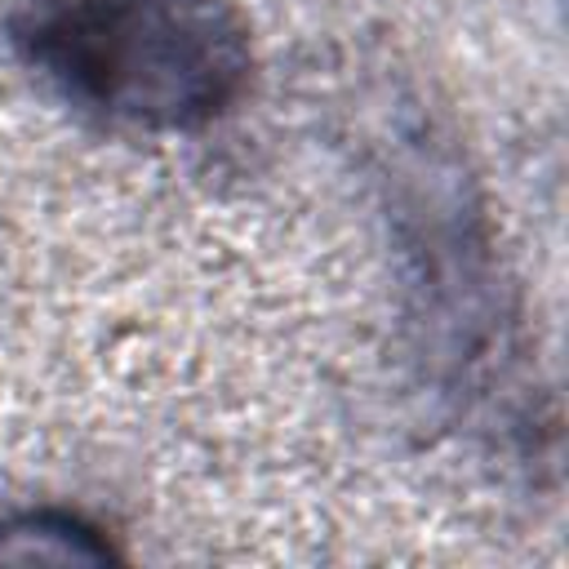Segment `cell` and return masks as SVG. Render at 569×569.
<instances>
[{
    "label": "cell",
    "instance_id": "cell-1",
    "mask_svg": "<svg viewBox=\"0 0 569 569\" xmlns=\"http://www.w3.org/2000/svg\"><path fill=\"white\" fill-rule=\"evenodd\" d=\"M22 40L71 98L156 129L213 120L249 71L244 27L222 0H67Z\"/></svg>",
    "mask_w": 569,
    "mask_h": 569
}]
</instances>
